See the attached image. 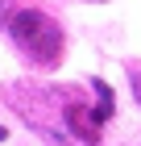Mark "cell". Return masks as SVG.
<instances>
[{
	"label": "cell",
	"mask_w": 141,
	"mask_h": 146,
	"mask_svg": "<svg viewBox=\"0 0 141 146\" xmlns=\"http://www.w3.org/2000/svg\"><path fill=\"white\" fill-rule=\"evenodd\" d=\"M96 4H104V0H96Z\"/></svg>",
	"instance_id": "8992f818"
},
{
	"label": "cell",
	"mask_w": 141,
	"mask_h": 146,
	"mask_svg": "<svg viewBox=\"0 0 141 146\" xmlns=\"http://www.w3.org/2000/svg\"><path fill=\"white\" fill-rule=\"evenodd\" d=\"M129 84H133V96L141 104V63H129Z\"/></svg>",
	"instance_id": "277c9868"
},
{
	"label": "cell",
	"mask_w": 141,
	"mask_h": 146,
	"mask_svg": "<svg viewBox=\"0 0 141 146\" xmlns=\"http://www.w3.org/2000/svg\"><path fill=\"white\" fill-rule=\"evenodd\" d=\"M9 100L17 104V113L25 117V125H33V129L46 138V146H83L79 138H71V134L62 129L58 109H54V104H46L42 92H33V88H17V84H12V88H9Z\"/></svg>",
	"instance_id": "7a4b0ae2"
},
{
	"label": "cell",
	"mask_w": 141,
	"mask_h": 146,
	"mask_svg": "<svg viewBox=\"0 0 141 146\" xmlns=\"http://www.w3.org/2000/svg\"><path fill=\"white\" fill-rule=\"evenodd\" d=\"M91 92H96V109L87 113V117H91V125H104V121L112 117V113H116V100H112V88L104 84V79H91Z\"/></svg>",
	"instance_id": "3957f363"
},
{
	"label": "cell",
	"mask_w": 141,
	"mask_h": 146,
	"mask_svg": "<svg viewBox=\"0 0 141 146\" xmlns=\"http://www.w3.org/2000/svg\"><path fill=\"white\" fill-rule=\"evenodd\" d=\"M9 34L17 42V50L25 58H33L37 67H54L62 58V29L54 17H46L37 9H17L9 17Z\"/></svg>",
	"instance_id": "6da1fadb"
},
{
	"label": "cell",
	"mask_w": 141,
	"mask_h": 146,
	"mask_svg": "<svg viewBox=\"0 0 141 146\" xmlns=\"http://www.w3.org/2000/svg\"><path fill=\"white\" fill-rule=\"evenodd\" d=\"M12 13H17V0H0V25H9Z\"/></svg>",
	"instance_id": "5b68a950"
}]
</instances>
